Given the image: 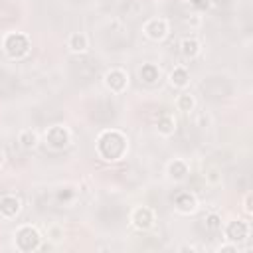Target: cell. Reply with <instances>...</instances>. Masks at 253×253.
<instances>
[{
    "label": "cell",
    "instance_id": "cell-1",
    "mask_svg": "<svg viewBox=\"0 0 253 253\" xmlns=\"http://www.w3.org/2000/svg\"><path fill=\"white\" fill-rule=\"evenodd\" d=\"M97 152L105 160H119L126 152V138L119 130H105L97 140Z\"/></svg>",
    "mask_w": 253,
    "mask_h": 253
},
{
    "label": "cell",
    "instance_id": "cell-2",
    "mask_svg": "<svg viewBox=\"0 0 253 253\" xmlns=\"http://www.w3.org/2000/svg\"><path fill=\"white\" fill-rule=\"evenodd\" d=\"M4 49H6V53H8L12 59H18V57H22V55L28 53L30 42H28V38H26L22 32H12V34H8L6 40H4Z\"/></svg>",
    "mask_w": 253,
    "mask_h": 253
},
{
    "label": "cell",
    "instance_id": "cell-3",
    "mask_svg": "<svg viewBox=\"0 0 253 253\" xmlns=\"http://www.w3.org/2000/svg\"><path fill=\"white\" fill-rule=\"evenodd\" d=\"M40 241H42V235L32 225H24V227H20L16 231V245L22 251H34V249H38L40 247Z\"/></svg>",
    "mask_w": 253,
    "mask_h": 253
},
{
    "label": "cell",
    "instance_id": "cell-4",
    "mask_svg": "<svg viewBox=\"0 0 253 253\" xmlns=\"http://www.w3.org/2000/svg\"><path fill=\"white\" fill-rule=\"evenodd\" d=\"M45 140H47V144H49L53 150H61V148H65V146L69 144V132H67V128L55 125V126H51V128L45 132Z\"/></svg>",
    "mask_w": 253,
    "mask_h": 253
},
{
    "label": "cell",
    "instance_id": "cell-5",
    "mask_svg": "<svg viewBox=\"0 0 253 253\" xmlns=\"http://www.w3.org/2000/svg\"><path fill=\"white\" fill-rule=\"evenodd\" d=\"M126 81H128V77L123 69H111L105 73V85L115 93H121L126 87Z\"/></svg>",
    "mask_w": 253,
    "mask_h": 253
},
{
    "label": "cell",
    "instance_id": "cell-6",
    "mask_svg": "<svg viewBox=\"0 0 253 253\" xmlns=\"http://www.w3.org/2000/svg\"><path fill=\"white\" fill-rule=\"evenodd\" d=\"M144 34H146L150 40H162V38L168 34V24H166V20H162V18H152V20H148L146 26H144Z\"/></svg>",
    "mask_w": 253,
    "mask_h": 253
},
{
    "label": "cell",
    "instance_id": "cell-7",
    "mask_svg": "<svg viewBox=\"0 0 253 253\" xmlns=\"http://www.w3.org/2000/svg\"><path fill=\"white\" fill-rule=\"evenodd\" d=\"M152 221H154V213H152L150 208H136L132 211V223H134V227L148 229L152 225Z\"/></svg>",
    "mask_w": 253,
    "mask_h": 253
},
{
    "label": "cell",
    "instance_id": "cell-8",
    "mask_svg": "<svg viewBox=\"0 0 253 253\" xmlns=\"http://www.w3.org/2000/svg\"><path fill=\"white\" fill-rule=\"evenodd\" d=\"M18 211H20V200L16 198V196H4L2 200H0V213L4 215V217H14V215H18Z\"/></svg>",
    "mask_w": 253,
    "mask_h": 253
},
{
    "label": "cell",
    "instance_id": "cell-9",
    "mask_svg": "<svg viewBox=\"0 0 253 253\" xmlns=\"http://www.w3.org/2000/svg\"><path fill=\"white\" fill-rule=\"evenodd\" d=\"M174 204H176V208L180 210V211H184V213H190V211H194L196 210V198L190 194V192H182V194H178L176 196V200H174Z\"/></svg>",
    "mask_w": 253,
    "mask_h": 253
},
{
    "label": "cell",
    "instance_id": "cell-10",
    "mask_svg": "<svg viewBox=\"0 0 253 253\" xmlns=\"http://www.w3.org/2000/svg\"><path fill=\"white\" fill-rule=\"evenodd\" d=\"M247 233H249V227H247L245 221H231V223L227 225V237L233 239V241H241V239H245Z\"/></svg>",
    "mask_w": 253,
    "mask_h": 253
},
{
    "label": "cell",
    "instance_id": "cell-11",
    "mask_svg": "<svg viewBox=\"0 0 253 253\" xmlns=\"http://www.w3.org/2000/svg\"><path fill=\"white\" fill-rule=\"evenodd\" d=\"M156 125H158V132H162V134H172L176 128V121L170 113H160Z\"/></svg>",
    "mask_w": 253,
    "mask_h": 253
},
{
    "label": "cell",
    "instance_id": "cell-12",
    "mask_svg": "<svg viewBox=\"0 0 253 253\" xmlns=\"http://www.w3.org/2000/svg\"><path fill=\"white\" fill-rule=\"evenodd\" d=\"M180 49H182L184 57H196V55L200 53V43H198V40H194V38H186V40H182Z\"/></svg>",
    "mask_w": 253,
    "mask_h": 253
},
{
    "label": "cell",
    "instance_id": "cell-13",
    "mask_svg": "<svg viewBox=\"0 0 253 253\" xmlns=\"http://www.w3.org/2000/svg\"><path fill=\"white\" fill-rule=\"evenodd\" d=\"M188 79H190V75H188V71L184 67H176L170 73V81H172L174 87H186L188 85Z\"/></svg>",
    "mask_w": 253,
    "mask_h": 253
},
{
    "label": "cell",
    "instance_id": "cell-14",
    "mask_svg": "<svg viewBox=\"0 0 253 253\" xmlns=\"http://www.w3.org/2000/svg\"><path fill=\"white\" fill-rule=\"evenodd\" d=\"M158 73L160 71H158V67L154 63H146V65L140 67V79L146 81V83H154L158 79Z\"/></svg>",
    "mask_w": 253,
    "mask_h": 253
},
{
    "label": "cell",
    "instance_id": "cell-15",
    "mask_svg": "<svg viewBox=\"0 0 253 253\" xmlns=\"http://www.w3.org/2000/svg\"><path fill=\"white\" fill-rule=\"evenodd\" d=\"M69 49L71 51H85L87 49V38L83 34H73L69 38Z\"/></svg>",
    "mask_w": 253,
    "mask_h": 253
},
{
    "label": "cell",
    "instance_id": "cell-16",
    "mask_svg": "<svg viewBox=\"0 0 253 253\" xmlns=\"http://www.w3.org/2000/svg\"><path fill=\"white\" fill-rule=\"evenodd\" d=\"M186 174H188V166H186L184 162L174 160V162L170 164V176H172L174 180H182Z\"/></svg>",
    "mask_w": 253,
    "mask_h": 253
},
{
    "label": "cell",
    "instance_id": "cell-17",
    "mask_svg": "<svg viewBox=\"0 0 253 253\" xmlns=\"http://www.w3.org/2000/svg\"><path fill=\"white\" fill-rule=\"evenodd\" d=\"M18 140H20V144H22L24 148H34L36 142H38V136H36V132H32V130H22L20 136H18Z\"/></svg>",
    "mask_w": 253,
    "mask_h": 253
},
{
    "label": "cell",
    "instance_id": "cell-18",
    "mask_svg": "<svg viewBox=\"0 0 253 253\" xmlns=\"http://www.w3.org/2000/svg\"><path fill=\"white\" fill-rule=\"evenodd\" d=\"M178 107H180L182 111H192V109H194V97H192L190 93L180 95V99H178Z\"/></svg>",
    "mask_w": 253,
    "mask_h": 253
},
{
    "label": "cell",
    "instance_id": "cell-19",
    "mask_svg": "<svg viewBox=\"0 0 253 253\" xmlns=\"http://www.w3.org/2000/svg\"><path fill=\"white\" fill-rule=\"evenodd\" d=\"M206 225H208V229H219V227H221V219H219V215H215V213L208 215Z\"/></svg>",
    "mask_w": 253,
    "mask_h": 253
},
{
    "label": "cell",
    "instance_id": "cell-20",
    "mask_svg": "<svg viewBox=\"0 0 253 253\" xmlns=\"http://www.w3.org/2000/svg\"><path fill=\"white\" fill-rule=\"evenodd\" d=\"M190 2H192L196 8H206V6H208V0H190Z\"/></svg>",
    "mask_w": 253,
    "mask_h": 253
},
{
    "label": "cell",
    "instance_id": "cell-21",
    "mask_svg": "<svg viewBox=\"0 0 253 253\" xmlns=\"http://www.w3.org/2000/svg\"><path fill=\"white\" fill-rule=\"evenodd\" d=\"M249 202H251V196H247V198H245V211H247V213L251 211V206H249Z\"/></svg>",
    "mask_w": 253,
    "mask_h": 253
},
{
    "label": "cell",
    "instance_id": "cell-22",
    "mask_svg": "<svg viewBox=\"0 0 253 253\" xmlns=\"http://www.w3.org/2000/svg\"><path fill=\"white\" fill-rule=\"evenodd\" d=\"M2 160H4V152L0 150V164H2Z\"/></svg>",
    "mask_w": 253,
    "mask_h": 253
}]
</instances>
